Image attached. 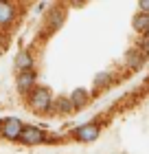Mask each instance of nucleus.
Here are the masks:
<instances>
[{"instance_id": "f257e3e1", "label": "nucleus", "mask_w": 149, "mask_h": 154, "mask_svg": "<svg viewBox=\"0 0 149 154\" xmlns=\"http://www.w3.org/2000/svg\"><path fill=\"white\" fill-rule=\"evenodd\" d=\"M29 106L33 112H48L53 108V95L46 86H35L29 93Z\"/></svg>"}, {"instance_id": "f03ea898", "label": "nucleus", "mask_w": 149, "mask_h": 154, "mask_svg": "<svg viewBox=\"0 0 149 154\" xmlns=\"http://www.w3.org/2000/svg\"><path fill=\"white\" fill-rule=\"evenodd\" d=\"M18 141L22 145H40V143L51 141V134L44 132L42 128H37V125H24L20 137H18Z\"/></svg>"}, {"instance_id": "7ed1b4c3", "label": "nucleus", "mask_w": 149, "mask_h": 154, "mask_svg": "<svg viewBox=\"0 0 149 154\" xmlns=\"http://www.w3.org/2000/svg\"><path fill=\"white\" fill-rule=\"evenodd\" d=\"M99 134H101V125H99L97 121L81 123V125H77V128L73 130V139H77V141H81V143H92V141H97Z\"/></svg>"}, {"instance_id": "20e7f679", "label": "nucleus", "mask_w": 149, "mask_h": 154, "mask_svg": "<svg viewBox=\"0 0 149 154\" xmlns=\"http://www.w3.org/2000/svg\"><path fill=\"white\" fill-rule=\"evenodd\" d=\"M22 128H24V123L16 117H9V119H4V121H0V134L4 139H9V141H18Z\"/></svg>"}, {"instance_id": "39448f33", "label": "nucleus", "mask_w": 149, "mask_h": 154, "mask_svg": "<svg viewBox=\"0 0 149 154\" xmlns=\"http://www.w3.org/2000/svg\"><path fill=\"white\" fill-rule=\"evenodd\" d=\"M35 86H37V73H35V71H22V73H18V77H16V88L22 95L31 93Z\"/></svg>"}, {"instance_id": "423d86ee", "label": "nucleus", "mask_w": 149, "mask_h": 154, "mask_svg": "<svg viewBox=\"0 0 149 154\" xmlns=\"http://www.w3.org/2000/svg\"><path fill=\"white\" fill-rule=\"evenodd\" d=\"M64 18H66L64 7H53V9L46 13V26H48V31H57L59 26L64 24Z\"/></svg>"}, {"instance_id": "0eeeda50", "label": "nucleus", "mask_w": 149, "mask_h": 154, "mask_svg": "<svg viewBox=\"0 0 149 154\" xmlns=\"http://www.w3.org/2000/svg\"><path fill=\"white\" fill-rule=\"evenodd\" d=\"M145 62H147V55L143 51H138V48H132V51H127V55H125V66L132 68V71L143 68Z\"/></svg>"}, {"instance_id": "6e6552de", "label": "nucleus", "mask_w": 149, "mask_h": 154, "mask_svg": "<svg viewBox=\"0 0 149 154\" xmlns=\"http://www.w3.org/2000/svg\"><path fill=\"white\" fill-rule=\"evenodd\" d=\"M70 106H73V110H81V108H86L88 106V101H90V93L86 88H75L73 93H70Z\"/></svg>"}, {"instance_id": "1a4fd4ad", "label": "nucleus", "mask_w": 149, "mask_h": 154, "mask_svg": "<svg viewBox=\"0 0 149 154\" xmlns=\"http://www.w3.org/2000/svg\"><path fill=\"white\" fill-rule=\"evenodd\" d=\"M16 71L18 73H22V71H33V64H35V60H33V55L29 51H20L16 55Z\"/></svg>"}, {"instance_id": "9d476101", "label": "nucleus", "mask_w": 149, "mask_h": 154, "mask_svg": "<svg viewBox=\"0 0 149 154\" xmlns=\"http://www.w3.org/2000/svg\"><path fill=\"white\" fill-rule=\"evenodd\" d=\"M13 20H16V7L0 0V24H11Z\"/></svg>"}, {"instance_id": "9b49d317", "label": "nucleus", "mask_w": 149, "mask_h": 154, "mask_svg": "<svg viewBox=\"0 0 149 154\" xmlns=\"http://www.w3.org/2000/svg\"><path fill=\"white\" fill-rule=\"evenodd\" d=\"M132 24H134V31L140 33V35H145V33H149V13H136L132 20Z\"/></svg>"}, {"instance_id": "f8f14e48", "label": "nucleus", "mask_w": 149, "mask_h": 154, "mask_svg": "<svg viewBox=\"0 0 149 154\" xmlns=\"http://www.w3.org/2000/svg\"><path fill=\"white\" fill-rule=\"evenodd\" d=\"M53 106L57 108L59 115H70V112H75L73 106H70V99H68V97H57V99H53Z\"/></svg>"}, {"instance_id": "ddd939ff", "label": "nucleus", "mask_w": 149, "mask_h": 154, "mask_svg": "<svg viewBox=\"0 0 149 154\" xmlns=\"http://www.w3.org/2000/svg\"><path fill=\"white\" fill-rule=\"evenodd\" d=\"M110 82H112V75H110V73H101V75H97V79H94L97 88H103V86H108Z\"/></svg>"}, {"instance_id": "4468645a", "label": "nucleus", "mask_w": 149, "mask_h": 154, "mask_svg": "<svg viewBox=\"0 0 149 154\" xmlns=\"http://www.w3.org/2000/svg\"><path fill=\"white\" fill-rule=\"evenodd\" d=\"M136 48H138V51H143L147 57H149V33H145V35L140 38V44H138Z\"/></svg>"}, {"instance_id": "2eb2a0df", "label": "nucleus", "mask_w": 149, "mask_h": 154, "mask_svg": "<svg viewBox=\"0 0 149 154\" xmlns=\"http://www.w3.org/2000/svg\"><path fill=\"white\" fill-rule=\"evenodd\" d=\"M138 11L140 13H149V0H140L138 2Z\"/></svg>"}, {"instance_id": "dca6fc26", "label": "nucleus", "mask_w": 149, "mask_h": 154, "mask_svg": "<svg viewBox=\"0 0 149 154\" xmlns=\"http://www.w3.org/2000/svg\"><path fill=\"white\" fill-rule=\"evenodd\" d=\"M4 46V35H0V48Z\"/></svg>"}, {"instance_id": "f3484780", "label": "nucleus", "mask_w": 149, "mask_h": 154, "mask_svg": "<svg viewBox=\"0 0 149 154\" xmlns=\"http://www.w3.org/2000/svg\"><path fill=\"white\" fill-rule=\"evenodd\" d=\"M147 86H149V77H147Z\"/></svg>"}]
</instances>
